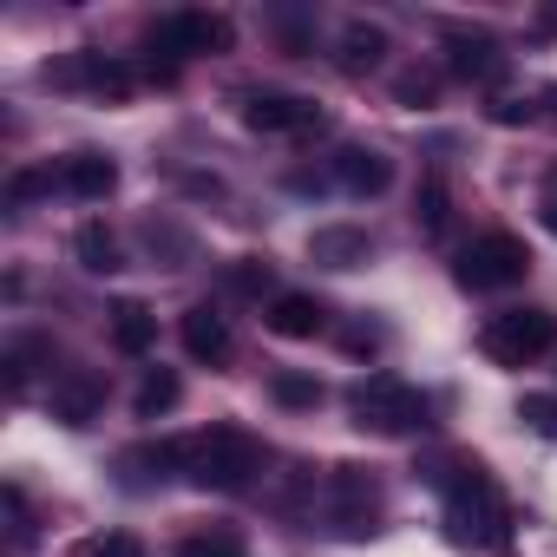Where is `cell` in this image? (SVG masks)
Instances as JSON below:
<instances>
[{
  "instance_id": "1",
  "label": "cell",
  "mask_w": 557,
  "mask_h": 557,
  "mask_svg": "<svg viewBox=\"0 0 557 557\" xmlns=\"http://www.w3.org/2000/svg\"><path fill=\"white\" fill-rule=\"evenodd\" d=\"M420 472L446 492V537L453 544H479V550L511 544V505L472 453H433Z\"/></svg>"
},
{
  "instance_id": "2",
  "label": "cell",
  "mask_w": 557,
  "mask_h": 557,
  "mask_svg": "<svg viewBox=\"0 0 557 557\" xmlns=\"http://www.w3.org/2000/svg\"><path fill=\"white\" fill-rule=\"evenodd\" d=\"M177 472L203 492H243L262 472V446L243 426H203L177 440Z\"/></svg>"
},
{
  "instance_id": "3",
  "label": "cell",
  "mask_w": 557,
  "mask_h": 557,
  "mask_svg": "<svg viewBox=\"0 0 557 557\" xmlns=\"http://www.w3.org/2000/svg\"><path fill=\"white\" fill-rule=\"evenodd\" d=\"M348 413L361 433H413L426 426V394L400 374H368L348 387Z\"/></svg>"
},
{
  "instance_id": "4",
  "label": "cell",
  "mask_w": 557,
  "mask_h": 557,
  "mask_svg": "<svg viewBox=\"0 0 557 557\" xmlns=\"http://www.w3.org/2000/svg\"><path fill=\"white\" fill-rule=\"evenodd\" d=\"M557 348V315L550 309H498L485 329H479V355L492 368H531L537 355Z\"/></svg>"
},
{
  "instance_id": "5",
  "label": "cell",
  "mask_w": 557,
  "mask_h": 557,
  "mask_svg": "<svg viewBox=\"0 0 557 557\" xmlns=\"http://www.w3.org/2000/svg\"><path fill=\"white\" fill-rule=\"evenodd\" d=\"M145 47H151V60L164 53L171 66L177 60H197V53H230L236 47V21L230 14H210V8H184V14L151 21L145 27Z\"/></svg>"
},
{
  "instance_id": "6",
  "label": "cell",
  "mask_w": 557,
  "mask_h": 557,
  "mask_svg": "<svg viewBox=\"0 0 557 557\" xmlns=\"http://www.w3.org/2000/svg\"><path fill=\"white\" fill-rule=\"evenodd\" d=\"M453 275H459V289H511V283H524V275H531V249L511 230H485L479 243L459 249Z\"/></svg>"
},
{
  "instance_id": "7",
  "label": "cell",
  "mask_w": 557,
  "mask_h": 557,
  "mask_svg": "<svg viewBox=\"0 0 557 557\" xmlns=\"http://www.w3.org/2000/svg\"><path fill=\"white\" fill-rule=\"evenodd\" d=\"M243 125H249V132H269V138H309V132H322L329 119H322V106L302 99V92H275V86H262V92L243 99Z\"/></svg>"
},
{
  "instance_id": "8",
  "label": "cell",
  "mask_w": 557,
  "mask_h": 557,
  "mask_svg": "<svg viewBox=\"0 0 557 557\" xmlns=\"http://www.w3.org/2000/svg\"><path fill=\"white\" fill-rule=\"evenodd\" d=\"M329 518L342 537H374L381 531V485L361 466H335L329 472Z\"/></svg>"
},
{
  "instance_id": "9",
  "label": "cell",
  "mask_w": 557,
  "mask_h": 557,
  "mask_svg": "<svg viewBox=\"0 0 557 557\" xmlns=\"http://www.w3.org/2000/svg\"><path fill=\"white\" fill-rule=\"evenodd\" d=\"M40 79L60 86V92H99V99H125V92L138 86V73H132L125 60H112V53H66V60H53Z\"/></svg>"
},
{
  "instance_id": "10",
  "label": "cell",
  "mask_w": 557,
  "mask_h": 557,
  "mask_svg": "<svg viewBox=\"0 0 557 557\" xmlns=\"http://www.w3.org/2000/svg\"><path fill=\"white\" fill-rule=\"evenodd\" d=\"M446 73L492 86V79H505V53L485 27H446Z\"/></svg>"
},
{
  "instance_id": "11",
  "label": "cell",
  "mask_w": 557,
  "mask_h": 557,
  "mask_svg": "<svg viewBox=\"0 0 557 557\" xmlns=\"http://www.w3.org/2000/svg\"><path fill=\"white\" fill-rule=\"evenodd\" d=\"M99 413H106V374L73 368V374L53 381V420H60V426H92Z\"/></svg>"
},
{
  "instance_id": "12",
  "label": "cell",
  "mask_w": 557,
  "mask_h": 557,
  "mask_svg": "<svg viewBox=\"0 0 557 557\" xmlns=\"http://www.w3.org/2000/svg\"><path fill=\"white\" fill-rule=\"evenodd\" d=\"M177 335H184V355L190 361H210V368H223L230 361V348H236V335H230V322L210 309V302H197V309H184V322H177Z\"/></svg>"
},
{
  "instance_id": "13",
  "label": "cell",
  "mask_w": 557,
  "mask_h": 557,
  "mask_svg": "<svg viewBox=\"0 0 557 557\" xmlns=\"http://www.w3.org/2000/svg\"><path fill=\"white\" fill-rule=\"evenodd\" d=\"M262 329H269V335H283V342H315V335L329 329V309H322L315 296L289 289V296H275V302H269Z\"/></svg>"
},
{
  "instance_id": "14",
  "label": "cell",
  "mask_w": 557,
  "mask_h": 557,
  "mask_svg": "<svg viewBox=\"0 0 557 557\" xmlns=\"http://www.w3.org/2000/svg\"><path fill=\"white\" fill-rule=\"evenodd\" d=\"M335 184H342L348 197H381V190L394 184V164H387L374 145H342V151H335Z\"/></svg>"
},
{
  "instance_id": "15",
  "label": "cell",
  "mask_w": 557,
  "mask_h": 557,
  "mask_svg": "<svg viewBox=\"0 0 557 557\" xmlns=\"http://www.w3.org/2000/svg\"><path fill=\"white\" fill-rule=\"evenodd\" d=\"M112 184H119V164H112L106 151H73V158L60 164V190H66V197H79V203L112 197Z\"/></svg>"
},
{
  "instance_id": "16",
  "label": "cell",
  "mask_w": 557,
  "mask_h": 557,
  "mask_svg": "<svg viewBox=\"0 0 557 557\" xmlns=\"http://www.w3.org/2000/svg\"><path fill=\"white\" fill-rule=\"evenodd\" d=\"M309 256H315L322 269H361V262L374 256V236L355 230V223H329V230L309 236Z\"/></svg>"
},
{
  "instance_id": "17",
  "label": "cell",
  "mask_w": 557,
  "mask_h": 557,
  "mask_svg": "<svg viewBox=\"0 0 557 557\" xmlns=\"http://www.w3.org/2000/svg\"><path fill=\"white\" fill-rule=\"evenodd\" d=\"M73 256H79V269H86V275H119V269H125V256H119V236H112L106 223H79V236H73Z\"/></svg>"
},
{
  "instance_id": "18",
  "label": "cell",
  "mask_w": 557,
  "mask_h": 557,
  "mask_svg": "<svg viewBox=\"0 0 557 557\" xmlns=\"http://www.w3.org/2000/svg\"><path fill=\"white\" fill-rule=\"evenodd\" d=\"M151 342H158V315L145 302H119L112 309V348L119 355H151Z\"/></svg>"
},
{
  "instance_id": "19",
  "label": "cell",
  "mask_w": 557,
  "mask_h": 557,
  "mask_svg": "<svg viewBox=\"0 0 557 557\" xmlns=\"http://www.w3.org/2000/svg\"><path fill=\"white\" fill-rule=\"evenodd\" d=\"M381 60H387V34H381V27H368V21H355V27L342 34L335 66H342V73H374Z\"/></svg>"
},
{
  "instance_id": "20",
  "label": "cell",
  "mask_w": 557,
  "mask_h": 557,
  "mask_svg": "<svg viewBox=\"0 0 557 557\" xmlns=\"http://www.w3.org/2000/svg\"><path fill=\"white\" fill-rule=\"evenodd\" d=\"M413 223H420V236H446V223H453V190H446L440 171L420 177V190H413Z\"/></svg>"
},
{
  "instance_id": "21",
  "label": "cell",
  "mask_w": 557,
  "mask_h": 557,
  "mask_svg": "<svg viewBox=\"0 0 557 557\" xmlns=\"http://www.w3.org/2000/svg\"><path fill=\"white\" fill-rule=\"evenodd\" d=\"M177 400H184V381H177L171 368H151V374L138 381V394H132V413H138V420H164Z\"/></svg>"
},
{
  "instance_id": "22",
  "label": "cell",
  "mask_w": 557,
  "mask_h": 557,
  "mask_svg": "<svg viewBox=\"0 0 557 557\" xmlns=\"http://www.w3.org/2000/svg\"><path fill=\"white\" fill-rule=\"evenodd\" d=\"M177 557H249V544H243V531H230V524H203V531L177 537Z\"/></svg>"
},
{
  "instance_id": "23",
  "label": "cell",
  "mask_w": 557,
  "mask_h": 557,
  "mask_svg": "<svg viewBox=\"0 0 557 557\" xmlns=\"http://www.w3.org/2000/svg\"><path fill=\"white\" fill-rule=\"evenodd\" d=\"M0 498H8V557H27V544H34V511H27V492H21V479H8V485H0Z\"/></svg>"
},
{
  "instance_id": "24",
  "label": "cell",
  "mask_w": 557,
  "mask_h": 557,
  "mask_svg": "<svg viewBox=\"0 0 557 557\" xmlns=\"http://www.w3.org/2000/svg\"><path fill=\"white\" fill-rule=\"evenodd\" d=\"M269 400L275 407H315L322 400V381L315 374H296V368H275L269 374Z\"/></svg>"
},
{
  "instance_id": "25",
  "label": "cell",
  "mask_w": 557,
  "mask_h": 557,
  "mask_svg": "<svg viewBox=\"0 0 557 557\" xmlns=\"http://www.w3.org/2000/svg\"><path fill=\"white\" fill-rule=\"evenodd\" d=\"M223 289H230V296H262V289H269V262H262V256H236V262L223 269Z\"/></svg>"
},
{
  "instance_id": "26",
  "label": "cell",
  "mask_w": 557,
  "mask_h": 557,
  "mask_svg": "<svg viewBox=\"0 0 557 557\" xmlns=\"http://www.w3.org/2000/svg\"><path fill=\"white\" fill-rule=\"evenodd\" d=\"M518 420H524L537 440H557V394H524V400H518Z\"/></svg>"
},
{
  "instance_id": "27",
  "label": "cell",
  "mask_w": 557,
  "mask_h": 557,
  "mask_svg": "<svg viewBox=\"0 0 557 557\" xmlns=\"http://www.w3.org/2000/svg\"><path fill=\"white\" fill-rule=\"evenodd\" d=\"M73 557H145V544H138L132 531H99V537H86Z\"/></svg>"
},
{
  "instance_id": "28",
  "label": "cell",
  "mask_w": 557,
  "mask_h": 557,
  "mask_svg": "<svg viewBox=\"0 0 557 557\" xmlns=\"http://www.w3.org/2000/svg\"><path fill=\"white\" fill-rule=\"evenodd\" d=\"M433 92H440V79L420 73V66H407V73L394 79V99H400V106H433Z\"/></svg>"
},
{
  "instance_id": "29",
  "label": "cell",
  "mask_w": 557,
  "mask_h": 557,
  "mask_svg": "<svg viewBox=\"0 0 557 557\" xmlns=\"http://www.w3.org/2000/svg\"><path fill=\"white\" fill-rule=\"evenodd\" d=\"M53 184H60L53 171H14V184H8V197H14V203H34V197H40V190H53Z\"/></svg>"
},
{
  "instance_id": "30",
  "label": "cell",
  "mask_w": 557,
  "mask_h": 557,
  "mask_svg": "<svg viewBox=\"0 0 557 557\" xmlns=\"http://www.w3.org/2000/svg\"><path fill=\"white\" fill-rule=\"evenodd\" d=\"M145 236H151V249H164V256H190V236L171 230V223H145Z\"/></svg>"
},
{
  "instance_id": "31",
  "label": "cell",
  "mask_w": 557,
  "mask_h": 557,
  "mask_svg": "<svg viewBox=\"0 0 557 557\" xmlns=\"http://www.w3.org/2000/svg\"><path fill=\"white\" fill-rule=\"evenodd\" d=\"M342 348H348V355H374V348H387V329L361 322V329H348V335H342Z\"/></svg>"
},
{
  "instance_id": "32",
  "label": "cell",
  "mask_w": 557,
  "mask_h": 557,
  "mask_svg": "<svg viewBox=\"0 0 557 557\" xmlns=\"http://www.w3.org/2000/svg\"><path fill=\"white\" fill-rule=\"evenodd\" d=\"M485 119H492V125H524V119H531V106H524V99H498Z\"/></svg>"
},
{
  "instance_id": "33",
  "label": "cell",
  "mask_w": 557,
  "mask_h": 557,
  "mask_svg": "<svg viewBox=\"0 0 557 557\" xmlns=\"http://www.w3.org/2000/svg\"><path fill=\"white\" fill-rule=\"evenodd\" d=\"M537 216H544V230H557V171H550L544 190H537Z\"/></svg>"
},
{
  "instance_id": "34",
  "label": "cell",
  "mask_w": 557,
  "mask_h": 557,
  "mask_svg": "<svg viewBox=\"0 0 557 557\" xmlns=\"http://www.w3.org/2000/svg\"><path fill=\"white\" fill-rule=\"evenodd\" d=\"M544 106H550V112H557V86H550V92H544Z\"/></svg>"
}]
</instances>
